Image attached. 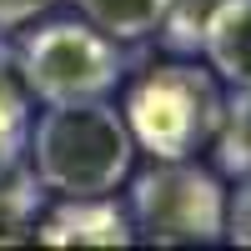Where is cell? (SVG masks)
Instances as JSON below:
<instances>
[{"label":"cell","instance_id":"cell-1","mask_svg":"<svg viewBox=\"0 0 251 251\" xmlns=\"http://www.w3.org/2000/svg\"><path fill=\"white\" fill-rule=\"evenodd\" d=\"M25 146L35 156L40 186L55 196H111L136 161L131 126L106 96L46 106Z\"/></svg>","mask_w":251,"mask_h":251},{"label":"cell","instance_id":"cell-2","mask_svg":"<svg viewBox=\"0 0 251 251\" xmlns=\"http://www.w3.org/2000/svg\"><path fill=\"white\" fill-rule=\"evenodd\" d=\"M221 106H226V96L216 86L211 66L171 60V66L146 71L126 91L121 116L131 126L136 151H146L151 161H181V156H196L216 136Z\"/></svg>","mask_w":251,"mask_h":251},{"label":"cell","instance_id":"cell-3","mask_svg":"<svg viewBox=\"0 0 251 251\" xmlns=\"http://www.w3.org/2000/svg\"><path fill=\"white\" fill-rule=\"evenodd\" d=\"M131 181V226L151 246H211L226 241V186L216 171L181 161H151Z\"/></svg>","mask_w":251,"mask_h":251},{"label":"cell","instance_id":"cell-4","mask_svg":"<svg viewBox=\"0 0 251 251\" xmlns=\"http://www.w3.org/2000/svg\"><path fill=\"white\" fill-rule=\"evenodd\" d=\"M20 80L35 100H96L111 96L126 80V50L121 40L96 30L91 20H46L15 46Z\"/></svg>","mask_w":251,"mask_h":251},{"label":"cell","instance_id":"cell-5","mask_svg":"<svg viewBox=\"0 0 251 251\" xmlns=\"http://www.w3.org/2000/svg\"><path fill=\"white\" fill-rule=\"evenodd\" d=\"M35 241H46V246H131L136 226H131V211L116 206V191L111 196H60L50 211H40Z\"/></svg>","mask_w":251,"mask_h":251},{"label":"cell","instance_id":"cell-6","mask_svg":"<svg viewBox=\"0 0 251 251\" xmlns=\"http://www.w3.org/2000/svg\"><path fill=\"white\" fill-rule=\"evenodd\" d=\"M201 55L226 86H251V0H226L211 15Z\"/></svg>","mask_w":251,"mask_h":251},{"label":"cell","instance_id":"cell-7","mask_svg":"<svg viewBox=\"0 0 251 251\" xmlns=\"http://www.w3.org/2000/svg\"><path fill=\"white\" fill-rule=\"evenodd\" d=\"M75 5H80V15H86L96 30H106L111 40L126 46V40L156 35L171 0H75Z\"/></svg>","mask_w":251,"mask_h":251},{"label":"cell","instance_id":"cell-8","mask_svg":"<svg viewBox=\"0 0 251 251\" xmlns=\"http://www.w3.org/2000/svg\"><path fill=\"white\" fill-rule=\"evenodd\" d=\"M46 211V186L35 171L0 176V246H20L35 236V221Z\"/></svg>","mask_w":251,"mask_h":251},{"label":"cell","instance_id":"cell-9","mask_svg":"<svg viewBox=\"0 0 251 251\" xmlns=\"http://www.w3.org/2000/svg\"><path fill=\"white\" fill-rule=\"evenodd\" d=\"M211 146H216V166L226 176L251 171V86H231Z\"/></svg>","mask_w":251,"mask_h":251},{"label":"cell","instance_id":"cell-10","mask_svg":"<svg viewBox=\"0 0 251 251\" xmlns=\"http://www.w3.org/2000/svg\"><path fill=\"white\" fill-rule=\"evenodd\" d=\"M226 5V0H171L161 20V40L171 46L176 55H196L201 50V35L211 25V15Z\"/></svg>","mask_w":251,"mask_h":251},{"label":"cell","instance_id":"cell-11","mask_svg":"<svg viewBox=\"0 0 251 251\" xmlns=\"http://www.w3.org/2000/svg\"><path fill=\"white\" fill-rule=\"evenodd\" d=\"M226 241L251 246V171L236 176V191H226Z\"/></svg>","mask_w":251,"mask_h":251},{"label":"cell","instance_id":"cell-12","mask_svg":"<svg viewBox=\"0 0 251 251\" xmlns=\"http://www.w3.org/2000/svg\"><path fill=\"white\" fill-rule=\"evenodd\" d=\"M25 141H30V116L25 111H0V176L20 166Z\"/></svg>","mask_w":251,"mask_h":251},{"label":"cell","instance_id":"cell-13","mask_svg":"<svg viewBox=\"0 0 251 251\" xmlns=\"http://www.w3.org/2000/svg\"><path fill=\"white\" fill-rule=\"evenodd\" d=\"M0 111H30V91L20 80L15 46H5V40H0Z\"/></svg>","mask_w":251,"mask_h":251},{"label":"cell","instance_id":"cell-14","mask_svg":"<svg viewBox=\"0 0 251 251\" xmlns=\"http://www.w3.org/2000/svg\"><path fill=\"white\" fill-rule=\"evenodd\" d=\"M55 0H0V30H15L25 25V20H35L40 10H50Z\"/></svg>","mask_w":251,"mask_h":251}]
</instances>
